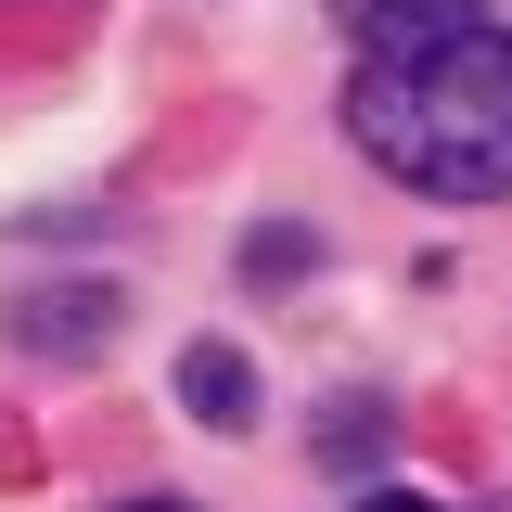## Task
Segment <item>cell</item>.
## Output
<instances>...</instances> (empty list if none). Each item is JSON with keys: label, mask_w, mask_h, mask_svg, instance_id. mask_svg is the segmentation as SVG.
<instances>
[{"label": "cell", "mask_w": 512, "mask_h": 512, "mask_svg": "<svg viewBox=\"0 0 512 512\" xmlns=\"http://www.w3.org/2000/svg\"><path fill=\"white\" fill-rule=\"evenodd\" d=\"M346 141L423 205H512V26L461 13L423 39H372L346 90Z\"/></svg>", "instance_id": "obj_1"}, {"label": "cell", "mask_w": 512, "mask_h": 512, "mask_svg": "<svg viewBox=\"0 0 512 512\" xmlns=\"http://www.w3.org/2000/svg\"><path fill=\"white\" fill-rule=\"evenodd\" d=\"M13 346H26V359H90V346H116V282H52V295H26V308H13Z\"/></svg>", "instance_id": "obj_2"}, {"label": "cell", "mask_w": 512, "mask_h": 512, "mask_svg": "<svg viewBox=\"0 0 512 512\" xmlns=\"http://www.w3.org/2000/svg\"><path fill=\"white\" fill-rule=\"evenodd\" d=\"M180 410H192V423H218V436H244V423H256V359L231 346V333L180 346Z\"/></svg>", "instance_id": "obj_3"}, {"label": "cell", "mask_w": 512, "mask_h": 512, "mask_svg": "<svg viewBox=\"0 0 512 512\" xmlns=\"http://www.w3.org/2000/svg\"><path fill=\"white\" fill-rule=\"evenodd\" d=\"M320 269V231H295V218H269V231H244V282L256 295H295Z\"/></svg>", "instance_id": "obj_4"}, {"label": "cell", "mask_w": 512, "mask_h": 512, "mask_svg": "<svg viewBox=\"0 0 512 512\" xmlns=\"http://www.w3.org/2000/svg\"><path fill=\"white\" fill-rule=\"evenodd\" d=\"M333 13H346L359 39H423V26H461L474 0H333Z\"/></svg>", "instance_id": "obj_5"}, {"label": "cell", "mask_w": 512, "mask_h": 512, "mask_svg": "<svg viewBox=\"0 0 512 512\" xmlns=\"http://www.w3.org/2000/svg\"><path fill=\"white\" fill-rule=\"evenodd\" d=\"M372 448H384V410H372V397H346V410L320 423V461H333V474H346V461H372Z\"/></svg>", "instance_id": "obj_6"}, {"label": "cell", "mask_w": 512, "mask_h": 512, "mask_svg": "<svg viewBox=\"0 0 512 512\" xmlns=\"http://www.w3.org/2000/svg\"><path fill=\"white\" fill-rule=\"evenodd\" d=\"M359 512H436L423 487H359Z\"/></svg>", "instance_id": "obj_7"}, {"label": "cell", "mask_w": 512, "mask_h": 512, "mask_svg": "<svg viewBox=\"0 0 512 512\" xmlns=\"http://www.w3.org/2000/svg\"><path fill=\"white\" fill-rule=\"evenodd\" d=\"M116 512H192V500H116Z\"/></svg>", "instance_id": "obj_8"}]
</instances>
